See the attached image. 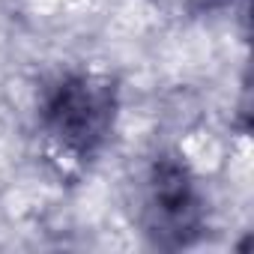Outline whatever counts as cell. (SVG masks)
I'll use <instances>...</instances> for the list:
<instances>
[{
    "instance_id": "6da1fadb",
    "label": "cell",
    "mask_w": 254,
    "mask_h": 254,
    "mask_svg": "<svg viewBox=\"0 0 254 254\" xmlns=\"http://www.w3.org/2000/svg\"><path fill=\"white\" fill-rule=\"evenodd\" d=\"M111 120L114 90L90 75L63 78L45 102V123L51 135L78 156H90L105 141Z\"/></svg>"
},
{
    "instance_id": "7a4b0ae2",
    "label": "cell",
    "mask_w": 254,
    "mask_h": 254,
    "mask_svg": "<svg viewBox=\"0 0 254 254\" xmlns=\"http://www.w3.org/2000/svg\"><path fill=\"white\" fill-rule=\"evenodd\" d=\"M147 224L159 242L180 245L186 242L200 224V200L189 171L174 162L162 159L150 177L147 194Z\"/></svg>"
}]
</instances>
